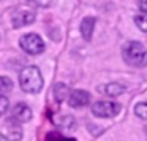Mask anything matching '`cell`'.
Returning a JSON list of instances; mask_svg holds the SVG:
<instances>
[{
  "mask_svg": "<svg viewBox=\"0 0 147 141\" xmlns=\"http://www.w3.org/2000/svg\"><path fill=\"white\" fill-rule=\"evenodd\" d=\"M98 91H100L101 94L108 95V97H118V95H121V94L125 91V88H124L121 84L111 82V84H107V85H104V87H100Z\"/></svg>",
  "mask_w": 147,
  "mask_h": 141,
  "instance_id": "30bf717a",
  "label": "cell"
},
{
  "mask_svg": "<svg viewBox=\"0 0 147 141\" xmlns=\"http://www.w3.org/2000/svg\"><path fill=\"white\" fill-rule=\"evenodd\" d=\"M90 94L87 91H82V89H75L72 91L71 95H69V99H68V104L72 107V108H82L85 105L90 104Z\"/></svg>",
  "mask_w": 147,
  "mask_h": 141,
  "instance_id": "8992f818",
  "label": "cell"
},
{
  "mask_svg": "<svg viewBox=\"0 0 147 141\" xmlns=\"http://www.w3.org/2000/svg\"><path fill=\"white\" fill-rule=\"evenodd\" d=\"M137 5L144 13H147V0H137Z\"/></svg>",
  "mask_w": 147,
  "mask_h": 141,
  "instance_id": "ac0fdd59",
  "label": "cell"
},
{
  "mask_svg": "<svg viewBox=\"0 0 147 141\" xmlns=\"http://www.w3.org/2000/svg\"><path fill=\"white\" fill-rule=\"evenodd\" d=\"M52 0H29V3L35 7H48Z\"/></svg>",
  "mask_w": 147,
  "mask_h": 141,
  "instance_id": "e0dca14e",
  "label": "cell"
},
{
  "mask_svg": "<svg viewBox=\"0 0 147 141\" xmlns=\"http://www.w3.org/2000/svg\"><path fill=\"white\" fill-rule=\"evenodd\" d=\"M134 111H136V115L137 117H140L141 120H147V102L137 104L136 108H134Z\"/></svg>",
  "mask_w": 147,
  "mask_h": 141,
  "instance_id": "7c38bea8",
  "label": "cell"
},
{
  "mask_svg": "<svg viewBox=\"0 0 147 141\" xmlns=\"http://www.w3.org/2000/svg\"><path fill=\"white\" fill-rule=\"evenodd\" d=\"M121 111V105L118 102L111 101H98L92 105V114L98 118H110L117 115Z\"/></svg>",
  "mask_w": 147,
  "mask_h": 141,
  "instance_id": "277c9868",
  "label": "cell"
},
{
  "mask_svg": "<svg viewBox=\"0 0 147 141\" xmlns=\"http://www.w3.org/2000/svg\"><path fill=\"white\" fill-rule=\"evenodd\" d=\"M0 101H2V112H6V109H7V98H6V95H5V94L2 95Z\"/></svg>",
  "mask_w": 147,
  "mask_h": 141,
  "instance_id": "d6986e66",
  "label": "cell"
},
{
  "mask_svg": "<svg viewBox=\"0 0 147 141\" xmlns=\"http://www.w3.org/2000/svg\"><path fill=\"white\" fill-rule=\"evenodd\" d=\"M94 26H95V17H85V19L81 22L80 30H81L82 38H84L87 42H90V40H91V38H92Z\"/></svg>",
  "mask_w": 147,
  "mask_h": 141,
  "instance_id": "9c48e42d",
  "label": "cell"
},
{
  "mask_svg": "<svg viewBox=\"0 0 147 141\" xmlns=\"http://www.w3.org/2000/svg\"><path fill=\"white\" fill-rule=\"evenodd\" d=\"M20 87L28 94H36L43 87V79L40 75V70L36 66H26L19 77Z\"/></svg>",
  "mask_w": 147,
  "mask_h": 141,
  "instance_id": "6da1fadb",
  "label": "cell"
},
{
  "mask_svg": "<svg viewBox=\"0 0 147 141\" xmlns=\"http://www.w3.org/2000/svg\"><path fill=\"white\" fill-rule=\"evenodd\" d=\"M123 58L130 66H146L147 65V50L136 40H130L123 46Z\"/></svg>",
  "mask_w": 147,
  "mask_h": 141,
  "instance_id": "7a4b0ae2",
  "label": "cell"
},
{
  "mask_svg": "<svg viewBox=\"0 0 147 141\" xmlns=\"http://www.w3.org/2000/svg\"><path fill=\"white\" fill-rule=\"evenodd\" d=\"M134 20H136V25L138 26V29L147 33V13L136 16V17H134Z\"/></svg>",
  "mask_w": 147,
  "mask_h": 141,
  "instance_id": "4fadbf2b",
  "label": "cell"
},
{
  "mask_svg": "<svg viewBox=\"0 0 147 141\" xmlns=\"http://www.w3.org/2000/svg\"><path fill=\"white\" fill-rule=\"evenodd\" d=\"M12 88H13V82L7 77H2V92L6 94V92L12 91Z\"/></svg>",
  "mask_w": 147,
  "mask_h": 141,
  "instance_id": "2e32d148",
  "label": "cell"
},
{
  "mask_svg": "<svg viewBox=\"0 0 147 141\" xmlns=\"http://www.w3.org/2000/svg\"><path fill=\"white\" fill-rule=\"evenodd\" d=\"M59 127L65 128V130H74L75 128V120H74L72 117H63V120L59 122Z\"/></svg>",
  "mask_w": 147,
  "mask_h": 141,
  "instance_id": "5bb4252c",
  "label": "cell"
},
{
  "mask_svg": "<svg viewBox=\"0 0 147 141\" xmlns=\"http://www.w3.org/2000/svg\"><path fill=\"white\" fill-rule=\"evenodd\" d=\"M18 122H19V121L13 120L12 117L5 121L2 135H5L9 141H20V140H22V135H23V134H22V130H20V127H19Z\"/></svg>",
  "mask_w": 147,
  "mask_h": 141,
  "instance_id": "5b68a950",
  "label": "cell"
},
{
  "mask_svg": "<svg viewBox=\"0 0 147 141\" xmlns=\"http://www.w3.org/2000/svg\"><path fill=\"white\" fill-rule=\"evenodd\" d=\"M46 141H77L75 138H66V137H62L61 134L58 132H49L46 135Z\"/></svg>",
  "mask_w": 147,
  "mask_h": 141,
  "instance_id": "9a60e30c",
  "label": "cell"
},
{
  "mask_svg": "<svg viewBox=\"0 0 147 141\" xmlns=\"http://www.w3.org/2000/svg\"><path fill=\"white\" fill-rule=\"evenodd\" d=\"M68 94H69V89L65 84L59 82L53 87V97H55V101L56 102H62L68 98Z\"/></svg>",
  "mask_w": 147,
  "mask_h": 141,
  "instance_id": "8fae6325",
  "label": "cell"
},
{
  "mask_svg": "<svg viewBox=\"0 0 147 141\" xmlns=\"http://www.w3.org/2000/svg\"><path fill=\"white\" fill-rule=\"evenodd\" d=\"M12 118L19 122H28L32 120V109L26 104H18L12 109Z\"/></svg>",
  "mask_w": 147,
  "mask_h": 141,
  "instance_id": "ba28073f",
  "label": "cell"
},
{
  "mask_svg": "<svg viewBox=\"0 0 147 141\" xmlns=\"http://www.w3.org/2000/svg\"><path fill=\"white\" fill-rule=\"evenodd\" d=\"M20 48L29 55H38L45 50V43L39 35L28 33L23 38H20Z\"/></svg>",
  "mask_w": 147,
  "mask_h": 141,
  "instance_id": "3957f363",
  "label": "cell"
},
{
  "mask_svg": "<svg viewBox=\"0 0 147 141\" xmlns=\"http://www.w3.org/2000/svg\"><path fill=\"white\" fill-rule=\"evenodd\" d=\"M33 22H35V13L30 12V10H19L12 17V25L16 29L28 26V25H32Z\"/></svg>",
  "mask_w": 147,
  "mask_h": 141,
  "instance_id": "52a82bcc",
  "label": "cell"
}]
</instances>
